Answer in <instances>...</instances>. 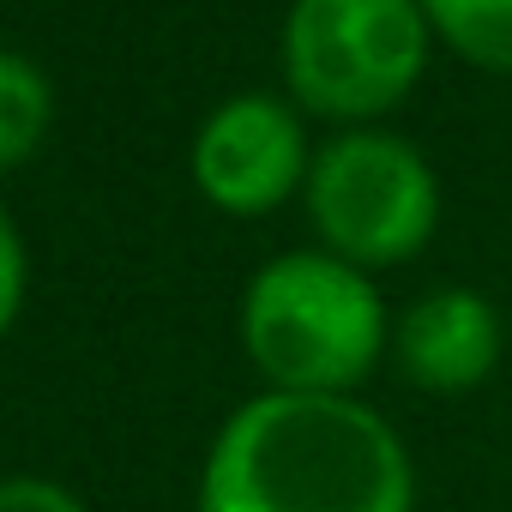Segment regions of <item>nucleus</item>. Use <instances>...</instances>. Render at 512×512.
I'll return each instance as SVG.
<instances>
[{"label": "nucleus", "instance_id": "obj_1", "mask_svg": "<svg viewBox=\"0 0 512 512\" xmlns=\"http://www.w3.org/2000/svg\"><path fill=\"white\" fill-rule=\"evenodd\" d=\"M193 512H416V458L368 398L253 392L217 422Z\"/></svg>", "mask_w": 512, "mask_h": 512}, {"label": "nucleus", "instance_id": "obj_2", "mask_svg": "<svg viewBox=\"0 0 512 512\" xmlns=\"http://www.w3.org/2000/svg\"><path fill=\"white\" fill-rule=\"evenodd\" d=\"M241 356L266 392L362 398L392 356V308L368 272L326 247H290L241 290Z\"/></svg>", "mask_w": 512, "mask_h": 512}, {"label": "nucleus", "instance_id": "obj_3", "mask_svg": "<svg viewBox=\"0 0 512 512\" xmlns=\"http://www.w3.org/2000/svg\"><path fill=\"white\" fill-rule=\"evenodd\" d=\"M428 49L434 31L416 0H290L278 37L290 103L338 127L392 115L422 85Z\"/></svg>", "mask_w": 512, "mask_h": 512}, {"label": "nucleus", "instance_id": "obj_4", "mask_svg": "<svg viewBox=\"0 0 512 512\" xmlns=\"http://www.w3.org/2000/svg\"><path fill=\"white\" fill-rule=\"evenodd\" d=\"M314 247L350 260L356 272L410 266L440 229V175L392 127H338L314 145L302 187Z\"/></svg>", "mask_w": 512, "mask_h": 512}, {"label": "nucleus", "instance_id": "obj_5", "mask_svg": "<svg viewBox=\"0 0 512 512\" xmlns=\"http://www.w3.org/2000/svg\"><path fill=\"white\" fill-rule=\"evenodd\" d=\"M314 169L308 115L290 97L272 91H235L223 97L187 151V175L199 199L223 217H266L290 199H302Z\"/></svg>", "mask_w": 512, "mask_h": 512}, {"label": "nucleus", "instance_id": "obj_6", "mask_svg": "<svg viewBox=\"0 0 512 512\" xmlns=\"http://www.w3.org/2000/svg\"><path fill=\"white\" fill-rule=\"evenodd\" d=\"M500 356H506V320L470 284H440L392 320V362L428 398H464L488 386Z\"/></svg>", "mask_w": 512, "mask_h": 512}, {"label": "nucleus", "instance_id": "obj_7", "mask_svg": "<svg viewBox=\"0 0 512 512\" xmlns=\"http://www.w3.org/2000/svg\"><path fill=\"white\" fill-rule=\"evenodd\" d=\"M55 127V85L49 73L19 55V49H0V175L25 169L43 139Z\"/></svg>", "mask_w": 512, "mask_h": 512}, {"label": "nucleus", "instance_id": "obj_8", "mask_svg": "<svg viewBox=\"0 0 512 512\" xmlns=\"http://www.w3.org/2000/svg\"><path fill=\"white\" fill-rule=\"evenodd\" d=\"M434 43L482 73H512V0H416Z\"/></svg>", "mask_w": 512, "mask_h": 512}, {"label": "nucleus", "instance_id": "obj_9", "mask_svg": "<svg viewBox=\"0 0 512 512\" xmlns=\"http://www.w3.org/2000/svg\"><path fill=\"white\" fill-rule=\"evenodd\" d=\"M25 296H31V247H25V229L13 223V211L0 205V344L25 320Z\"/></svg>", "mask_w": 512, "mask_h": 512}, {"label": "nucleus", "instance_id": "obj_10", "mask_svg": "<svg viewBox=\"0 0 512 512\" xmlns=\"http://www.w3.org/2000/svg\"><path fill=\"white\" fill-rule=\"evenodd\" d=\"M0 512H91L61 476H43V470H13L0 476Z\"/></svg>", "mask_w": 512, "mask_h": 512}]
</instances>
